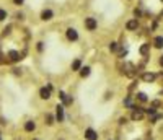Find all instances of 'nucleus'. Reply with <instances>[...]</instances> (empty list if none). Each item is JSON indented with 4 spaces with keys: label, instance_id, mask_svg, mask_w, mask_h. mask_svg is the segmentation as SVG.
<instances>
[{
    "label": "nucleus",
    "instance_id": "2",
    "mask_svg": "<svg viewBox=\"0 0 163 140\" xmlns=\"http://www.w3.org/2000/svg\"><path fill=\"white\" fill-rule=\"evenodd\" d=\"M83 25H85V28L88 31H95L98 28V21L95 18H91V17H88V18H85V21H83Z\"/></svg>",
    "mask_w": 163,
    "mask_h": 140
},
{
    "label": "nucleus",
    "instance_id": "28",
    "mask_svg": "<svg viewBox=\"0 0 163 140\" xmlns=\"http://www.w3.org/2000/svg\"><path fill=\"white\" fill-rule=\"evenodd\" d=\"M33 140H39V138H33Z\"/></svg>",
    "mask_w": 163,
    "mask_h": 140
},
{
    "label": "nucleus",
    "instance_id": "24",
    "mask_svg": "<svg viewBox=\"0 0 163 140\" xmlns=\"http://www.w3.org/2000/svg\"><path fill=\"white\" fill-rule=\"evenodd\" d=\"M38 51H39V52H42V51H44V46H42V42H38Z\"/></svg>",
    "mask_w": 163,
    "mask_h": 140
},
{
    "label": "nucleus",
    "instance_id": "29",
    "mask_svg": "<svg viewBox=\"0 0 163 140\" xmlns=\"http://www.w3.org/2000/svg\"><path fill=\"white\" fill-rule=\"evenodd\" d=\"M61 140H64V138H61Z\"/></svg>",
    "mask_w": 163,
    "mask_h": 140
},
{
    "label": "nucleus",
    "instance_id": "1",
    "mask_svg": "<svg viewBox=\"0 0 163 140\" xmlns=\"http://www.w3.org/2000/svg\"><path fill=\"white\" fill-rule=\"evenodd\" d=\"M144 117H145V111L142 109V107H136V106H134L132 107V116H130V119H132L134 122H137V121H142Z\"/></svg>",
    "mask_w": 163,
    "mask_h": 140
},
{
    "label": "nucleus",
    "instance_id": "18",
    "mask_svg": "<svg viewBox=\"0 0 163 140\" xmlns=\"http://www.w3.org/2000/svg\"><path fill=\"white\" fill-rule=\"evenodd\" d=\"M118 49H119V44L118 42H111L109 44V51H111V52H118Z\"/></svg>",
    "mask_w": 163,
    "mask_h": 140
},
{
    "label": "nucleus",
    "instance_id": "10",
    "mask_svg": "<svg viewBox=\"0 0 163 140\" xmlns=\"http://www.w3.org/2000/svg\"><path fill=\"white\" fill-rule=\"evenodd\" d=\"M139 52H140L142 57H147V55L150 54V44H149V42L142 44V46H140V49H139Z\"/></svg>",
    "mask_w": 163,
    "mask_h": 140
},
{
    "label": "nucleus",
    "instance_id": "17",
    "mask_svg": "<svg viewBox=\"0 0 163 140\" xmlns=\"http://www.w3.org/2000/svg\"><path fill=\"white\" fill-rule=\"evenodd\" d=\"M80 69H82V61H80V59L74 61V62H72V70L77 72V70H80Z\"/></svg>",
    "mask_w": 163,
    "mask_h": 140
},
{
    "label": "nucleus",
    "instance_id": "4",
    "mask_svg": "<svg viewBox=\"0 0 163 140\" xmlns=\"http://www.w3.org/2000/svg\"><path fill=\"white\" fill-rule=\"evenodd\" d=\"M59 98L64 101V106H72V103H74V98L70 96V95H65L64 91H59Z\"/></svg>",
    "mask_w": 163,
    "mask_h": 140
},
{
    "label": "nucleus",
    "instance_id": "3",
    "mask_svg": "<svg viewBox=\"0 0 163 140\" xmlns=\"http://www.w3.org/2000/svg\"><path fill=\"white\" fill-rule=\"evenodd\" d=\"M126 30L127 31H137L139 30V20L137 18H132L126 23Z\"/></svg>",
    "mask_w": 163,
    "mask_h": 140
},
{
    "label": "nucleus",
    "instance_id": "21",
    "mask_svg": "<svg viewBox=\"0 0 163 140\" xmlns=\"http://www.w3.org/2000/svg\"><path fill=\"white\" fill-rule=\"evenodd\" d=\"M126 54H127V51H126V49H121V51L118 52V57H119V59H124Z\"/></svg>",
    "mask_w": 163,
    "mask_h": 140
},
{
    "label": "nucleus",
    "instance_id": "8",
    "mask_svg": "<svg viewBox=\"0 0 163 140\" xmlns=\"http://www.w3.org/2000/svg\"><path fill=\"white\" fill-rule=\"evenodd\" d=\"M55 121L62 122L64 121V104H57L55 106Z\"/></svg>",
    "mask_w": 163,
    "mask_h": 140
},
{
    "label": "nucleus",
    "instance_id": "23",
    "mask_svg": "<svg viewBox=\"0 0 163 140\" xmlns=\"http://www.w3.org/2000/svg\"><path fill=\"white\" fill-rule=\"evenodd\" d=\"M140 15H142V11L139 10V8H136V10H134V17H136V18H140Z\"/></svg>",
    "mask_w": 163,
    "mask_h": 140
},
{
    "label": "nucleus",
    "instance_id": "9",
    "mask_svg": "<svg viewBox=\"0 0 163 140\" xmlns=\"http://www.w3.org/2000/svg\"><path fill=\"white\" fill-rule=\"evenodd\" d=\"M142 80H144L145 83L155 82V80H157V73H152V72H145V73H142Z\"/></svg>",
    "mask_w": 163,
    "mask_h": 140
},
{
    "label": "nucleus",
    "instance_id": "14",
    "mask_svg": "<svg viewBox=\"0 0 163 140\" xmlns=\"http://www.w3.org/2000/svg\"><path fill=\"white\" fill-rule=\"evenodd\" d=\"M25 130L26 132H34L36 130V122L34 121H26L25 122Z\"/></svg>",
    "mask_w": 163,
    "mask_h": 140
},
{
    "label": "nucleus",
    "instance_id": "5",
    "mask_svg": "<svg viewBox=\"0 0 163 140\" xmlns=\"http://www.w3.org/2000/svg\"><path fill=\"white\" fill-rule=\"evenodd\" d=\"M65 34H67V39H69V41H77L78 39V33H77L75 28H67Z\"/></svg>",
    "mask_w": 163,
    "mask_h": 140
},
{
    "label": "nucleus",
    "instance_id": "15",
    "mask_svg": "<svg viewBox=\"0 0 163 140\" xmlns=\"http://www.w3.org/2000/svg\"><path fill=\"white\" fill-rule=\"evenodd\" d=\"M90 67L88 65H85V67H82V69H80V77L82 78H85V77H88V75H90Z\"/></svg>",
    "mask_w": 163,
    "mask_h": 140
},
{
    "label": "nucleus",
    "instance_id": "20",
    "mask_svg": "<svg viewBox=\"0 0 163 140\" xmlns=\"http://www.w3.org/2000/svg\"><path fill=\"white\" fill-rule=\"evenodd\" d=\"M124 106H127V107H130V109H132V107H134V106H132V99H130V96L124 99Z\"/></svg>",
    "mask_w": 163,
    "mask_h": 140
},
{
    "label": "nucleus",
    "instance_id": "6",
    "mask_svg": "<svg viewBox=\"0 0 163 140\" xmlns=\"http://www.w3.org/2000/svg\"><path fill=\"white\" fill-rule=\"evenodd\" d=\"M51 90H52V86L51 85H47V88H41L39 90V96H41V99H49L51 98Z\"/></svg>",
    "mask_w": 163,
    "mask_h": 140
},
{
    "label": "nucleus",
    "instance_id": "7",
    "mask_svg": "<svg viewBox=\"0 0 163 140\" xmlns=\"http://www.w3.org/2000/svg\"><path fill=\"white\" fill-rule=\"evenodd\" d=\"M85 138L86 140H98V134H96V130H93L91 127H88V129H85Z\"/></svg>",
    "mask_w": 163,
    "mask_h": 140
},
{
    "label": "nucleus",
    "instance_id": "19",
    "mask_svg": "<svg viewBox=\"0 0 163 140\" xmlns=\"http://www.w3.org/2000/svg\"><path fill=\"white\" fill-rule=\"evenodd\" d=\"M137 99H139V101H142V103H145L149 98H147L145 93H137Z\"/></svg>",
    "mask_w": 163,
    "mask_h": 140
},
{
    "label": "nucleus",
    "instance_id": "16",
    "mask_svg": "<svg viewBox=\"0 0 163 140\" xmlns=\"http://www.w3.org/2000/svg\"><path fill=\"white\" fill-rule=\"evenodd\" d=\"M44 121H46V124H47V126H52V124H54V121H55V117H54L52 114H46V116H44Z\"/></svg>",
    "mask_w": 163,
    "mask_h": 140
},
{
    "label": "nucleus",
    "instance_id": "25",
    "mask_svg": "<svg viewBox=\"0 0 163 140\" xmlns=\"http://www.w3.org/2000/svg\"><path fill=\"white\" fill-rule=\"evenodd\" d=\"M23 2H25V0H13L15 5H23Z\"/></svg>",
    "mask_w": 163,
    "mask_h": 140
},
{
    "label": "nucleus",
    "instance_id": "12",
    "mask_svg": "<svg viewBox=\"0 0 163 140\" xmlns=\"http://www.w3.org/2000/svg\"><path fill=\"white\" fill-rule=\"evenodd\" d=\"M54 17V13H52V10H42V13H41V20H44V21H49V20H52Z\"/></svg>",
    "mask_w": 163,
    "mask_h": 140
},
{
    "label": "nucleus",
    "instance_id": "27",
    "mask_svg": "<svg viewBox=\"0 0 163 140\" xmlns=\"http://www.w3.org/2000/svg\"><path fill=\"white\" fill-rule=\"evenodd\" d=\"M160 65L163 67V55H161V57H160Z\"/></svg>",
    "mask_w": 163,
    "mask_h": 140
},
{
    "label": "nucleus",
    "instance_id": "11",
    "mask_svg": "<svg viewBox=\"0 0 163 140\" xmlns=\"http://www.w3.org/2000/svg\"><path fill=\"white\" fill-rule=\"evenodd\" d=\"M8 57H10L11 62H17V61H20V59H23V54H20L18 51H10Z\"/></svg>",
    "mask_w": 163,
    "mask_h": 140
},
{
    "label": "nucleus",
    "instance_id": "22",
    "mask_svg": "<svg viewBox=\"0 0 163 140\" xmlns=\"http://www.w3.org/2000/svg\"><path fill=\"white\" fill-rule=\"evenodd\" d=\"M5 18H7V11L3 8H0V21H3Z\"/></svg>",
    "mask_w": 163,
    "mask_h": 140
},
{
    "label": "nucleus",
    "instance_id": "13",
    "mask_svg": "<svg viewBox=\"0 0 163 140\" xmlns=\"http://www.w3.org/2000/svg\"><path fill=\"white\" fill-rule=\"evenodd\" d=\"M152 44H153V47H157V49H161L163 47V36H155Z\"/></svg>",
    "mask_w": 163,
    "mask_h": 140
},
{
    "label": "nucleus",
    "instance_id": "26",
    "mask_svg": "<svg viewBox=\"0 0 163 140\" xmlns=\"http://www.w3.org/2000/svg\"><path fill=\"white\" fill-rule=\"evenodd\" d=\"M126 121H127L126 117H121V119H119V124H126Z\"/></svg>",
    "mask_w": 163,
    "mask_h": 140
}]
</instances>
